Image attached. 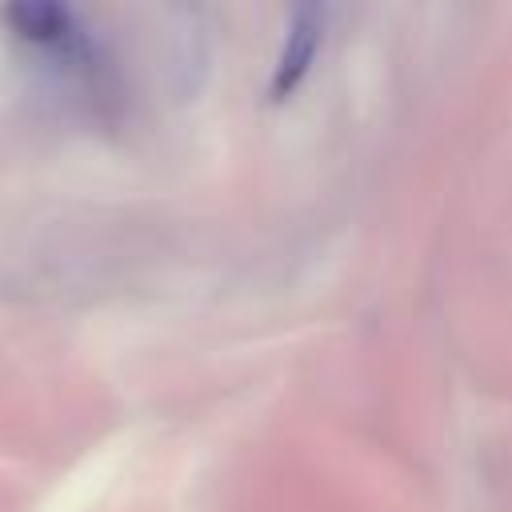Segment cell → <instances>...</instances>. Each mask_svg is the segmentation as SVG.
I'll return each mask as SVG.
<instances>
[{
    "instance_id": "6da1fadb",
    "label": "cell",
    "mask_w": 512,
    "mask_h": 512,
    "mask_svg": "<svg viewBox=\"0 0 512 512\" xmlns=\"http://www.w3.org/2000/svg\"><path fill=\"white\" fill-rule=\"evenodd\" d=\"M328 8L324 4H296L284 20V36L280 48L272 56V72H268V96L272 100H288L296 96V88L308 80L316 52L324 48V32H328Z\"/></svg>"
}]
</instances>
